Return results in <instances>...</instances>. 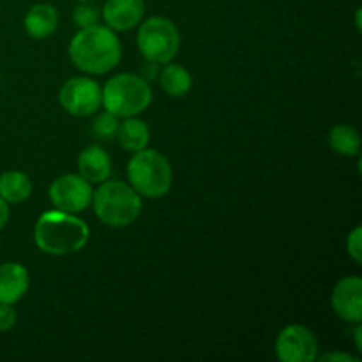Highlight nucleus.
Masks as SVG:
<instances>
[{
    "instance_id": "obj_1",
    "label": "nucleus",
    "mask_w": 362,
    "mask_h": 362,
    "mask_svg": "<svg viewBox=\"0 0 362 362\" xmlns=\"http://www.w3.org/2000/svg\"><path fill=\"white\" fill-rule=\"evenodd\" d=\"M71 62L88 74H105L119 66L122 46L115 32L105 25L81 28L69 45Z\"/></svg>"
},
{
    "instance_id": "obj_2",
    "label": "nucleus",
    "mask_w": 362,
    "mask_h": 362,
    "mask_svg": "<svg viewBox=\"0 0 362 362\" xmlns=\"http://www.w3.org/2000/svg\"><path fill=\"white\" fill-rule=\"evenodd\" d=\"M88 235L90 230L83 219L59 209L45 212L34 228V240L39 250L55 257L83 250L88 243Z\"/></svg>"
},
{
    "instance_id": "obj_3",
    "label": "nucleus",
    "mask_w": 362,
    "mask_h": 362,
    "mask_svg": "<svg viewBox=\"0 0 362 362\" xmlns=\"http://www.w3.org/2000/svg\"><path fill=\"white\" fill-rule=\"evenodd\" d=\"M94 212L99 221L112 228L129 226L140 218L141 198L129 184L105 180L92 197Z\"/></svg>"
},
{
    "instance_id": "obj_4",
    "label": "nucleus",
    "mask_w": 362,
    "mask_h": 362,
    "mask_svg": "<svg viewBox=\"0 0 362 362\" xmlns=\"http://www.w3.org/2000/svg\"><path fill=\"white\" fill-rule=\"evenodd\" d=\"M127 179L129 186L140 197L161 198L172 187V166L161 152L144 148L133 152V158L127 165Z\"/></svg>"
},
{
    "instance_id": "obj_5",
    "label": "nucleus",
    "mask_w": 362,
    "mask_h": 362,
    "mask_svg": "<svg viewBox=\"0 0 362 362\" xmlns=\"http://www.w3.org/2000/svg\"><path fill=\"white\" fill-rule=\"evenodd\" d=\"M101 105L117 117H136L152 103V90L147 80L133 73L113 76L101 90Z\"/></svg>"
},
{
    "instance_id": "obj_6",
    "label": "nucleus",
    "mask_w": 362,
    "mask_h": 362,
    "mask_svg": "<svg viewBox=\"0 0 362 362\" xmlns=\"http://www.w3.org/2000/svg\"><path fill=\"white\" fill-rule=\"evenodd\" d=\"M138 49L147 62L168 64L180 48V34L175 23L165 16H152L138 28Z\"/></svg>"
},
{
    "instance_id": "obj_7",
    "label": "nucleus",
    "mask_w": 362,
    "mask_h": 362,
    "mask_svg": "<svg viewBox=\"0 0 362 362\" xmlns=\"http://www.w3.org/2000/svg\"><path fill=\"white\" fill-rule=\"evenodd\" d=\"M92 184L80 173H66L55 179V182L49 186V200L59 211L76 214L90 207Z\"/></svg>"
},
{
    "instance_id": "obj_8",
    "label": "nucleus",
    "mask_w": 362,
    "mask_h": 362,
    "mask_svg": "<svg viewBox=\"0 0 362 362\" xmlns=\"http://www.w3.org/2000/svg\"><path fill=\"white\" fill-rule=\"evenodd\" d=\"M101 87L87 76L67 80L59 92V101L67 113L74 117H88L101 106Z\"/></svg>"
},
{
    "instance_id": "obj_9",
    "label": "nucleus",
    "mask_w": 362,
    "mask_h": 362,
    "mask_svg": "<svg viewBox=\"0 0 362 362\" xmlns=\"http://www.w3.org/2000/svg\"><path fill=\"white\" fill-rule=\"evenodd\" d=\"M276 356L281 362H313L318 357V341L304 325H288L279 332Z\"/></svg>"
},
{
    "instance_id": "obj_10",
    "label": "nucleus",
    "mask_w": 362,
    "mask_h": 362,
    "mask_svg": "<svg viewBox=\"0 0 362 362\" xmlns=\"http://www.w3.org/2000/svg\"><path fill=\"white\" fill-rule=\"evenodd\" d=\"M332 310L341 320L349 324L362 322V279L359 276H349L338 281L331 296Z\"/></svg>"
},
{
    "instance_id": "obj_11",
    "label": "nucleus",
    "mask_w": 362,
    "mask_h": 362,
    "mask_svg": "<svg viewBox=\"0 0 362 362\" xmlns=\"http://www.w3.org/2000/svg\"><path fill=\"white\" fill-rule=\"evenodd\" d=\"M144 14V0H106L101 16L113 32H126L136 27Z\"/></svg>"
},
{
    "instance_id": "obj_12",
    "label": "nucleus",
    "mask_w": 362,
    "mask_h": 362,
    "mask_svg": "<svg viewBox=\"0 0 362 362\" xmlns=\"http://www.w3.org/2000/svg\"><path fill=\"white\" fill-rule=\"evenodd\" d=\"M28 271L21 264L0 265V304H14L27 293Z\"/></svg>"
},
{
    "instance_id": "obj_13",
    "label": "nucleus",
    "mask_w": 362,
    "mask_h": 362,
    "mask_svg": "<svg viewBox=\"0 0 362 362\" xmlns=\"http://www.w3.org/2000/svg\"><path fill=\"white\" fill-rule=\"evenodd\" d=\"M78 170H80V175L85 177L90 184H101L112 173V159L101 147L88 145L78 156Z\"/></svg>"
},
{
    "instance_id": "obj_14",
    "label": "nucleus",
    "mask_w": 362,
    "mask_h": 362,
    "mask_svg": "<svg viewBox=\"0 0 362 362\" xmlns=\"http://www.w3.org/2000/svg\"><path fill=\"white\" fill-rule=\"evenodd\" d=\"M25 30L30 37L45 39L57 30L59 25V13L49 4H35L28 9L25 16Z\"/></svg>"
},
{
    "instance_id": "obj_15",
    "label": "nucleus",
    "mask_w": 362,
    "mask_h": 362,
    "mask_svg": "<svg viewBox=\"0 0 362 362\" xmlns=\"http://www.w3.org/2000/svg\"><path fill=\"white\" fill-rule=\"evenodd\" d=\"M120 145L129 152H138L147 148L148 140H151V129L147 124L136 117H126L117 131Z\"/></svg>"
},
{
    "instance_id": "obj_16",
    "label": "nucleus",
    "mask_w": 362,
    "mask_h": 362,
    "mask_svg": "<svg viewBox=\"0 0 362 362\" xmlns=\"http://www.w3.org/2000/svg\"><path fill=\"white\" fill-rule=\"evenodd\" d=\"M32 193V182L27 173L23 172H6L0 175V197L7 204H21Z\"/></svg>"
},
{
    "instance_id": "obj_17",
    "label": "nucleus",
    "mask_w": 362,
    "mask_h": 362,
    "mask_svg": "<svg viewBox=\"0 0 362 362\" xmlns=\"http://www.w3.org/2000/svg\"><path fill=\"white\" fill-rule=\"evenodd\" d=\"M159 85L170 98H182L189 92L193 78L186 67L168 62L159 74Z\"/></svg>"
},
{
    "instance_id": "obj_18",
    "label": "nucleus",
    "mask_w": 362,
    "mask_h": 362,
    "mask_svg": "<svg viewBox=\"0 0 362 362\" xmlns=\"http://www.w3.org/2000/svg\"><path fill=\"white\" fill-rule=\"evenodd\" d=\"M329 145L332 151L345 158H354L359 156L361 151V136L359 131L346 124H339L329 131Z\"/></svg>"
},
{
    "instance_id": "obj_19",
    "label": "nucleus",
    "mask_w": 362,
    "mask_h": 362,
    "mask_svg": "<svg viewBox=\"0 0 362 362\" xmlns=\"http://www.w3.org/2000/svg\"><path fill=\"white\" fill-rule=\"evenodd\" d=\"M119 117L113 115V113L105 112L101 115L95 117L94 124H92V131L98 134V138L101 140H112L117 136V131H119Z\"/></svg>"
},
{
    "instance_id": "obj_20",
    "label": "nucleus",
    "mask_w": 362,
    "mask_h": 362,
    "mask_svg": "<svg viewBox=\"0 0 362 362\" xmlns=\"http://www.w3.org/2000/svg\"><path fill=\"white\" fill-rule=\"evenodd\" d=\"M99 18H101V13H99L98 7L88 6V4H85V2L73 11L74 23L81 28L92 27V25L98 23Z\"/></svg>"
},
{
    "instance_id": "obj_21",
    "label": "nucleus",
    "mask_w": 362,
    "mask_h": 362,
    "mask_svg": "<svg viewBox=\"0 0 362 362\" xmlns=\"http://www.w3.org/2000/svg\"><path fill=\"white\" fill-rule=\"evenodd\" d=\"M346 251H349V255L354 258L356 264H361L362 262V228L361 226H356V228L349 233V239H346Z\"/></svg>"
},
{
    "instance_id": "obj_22",
    "label": "nucleus",
    "mask_w": 362,
    "mask_h": 362,
    "mask_svg": "<svg viewBox=\"0 0 362 362\" xmlns=\"http://www.w3.org/2000/svg\"><path fill=\"white\" fill-rule=\"evenodd\" d=\"M16 324V311L13 304H0V332L11 331Z\"/></svg>"
},
{
    "instance_id": "obj_23",
    "label": "nucleus",
    "mask_w": 362,
    "mask_h": 362,
    "mask_svg": "<svg viewBox=\"0 0 362 362\" xmlns=\"http://www.w3.org/2000/svg\"><path fill=\"white\" fill-rule=\"evenodd\" d=\"M322 361H343V362H359V357H354V356H349V354H325V356L320 357Z\"/></svg>"
},
{
    "instance_id": "obj_24",
    "label": "nucleus",
    "mask_w": 362,
    "mask_h": 362,
    "mask_svg": "<svg viewBox=\"0 0 362 362\" xmlns=\"http://www.w3.org/2000/svg\"><path fill=\"white\" fill-rule=\"evenodd\" d=\"M7 221H9V205L0 197V230L7 225Z\"/></svg>"
},
{
    "instance_id": "obj_25",
    "label": "nucleus",
    "mask_w": 362,
    "mask_h": 362,
    "mask_svg": "<svg viewBox=\"0 0 362 362\" xmlns=\"http://www.w3.org/2000/svg\"><path fill=\"white\" fill-rule=\"evenodd\" d=\"M156 74H158V64L154 62H148L147 67H144V71H141V78L144 80H154Z\"/></svg>"
},
{
    "instance_id": "obj_26",
    "label": "nucleus",
    "mask_w": 362,
    "mask_h": 362,
    "mask_svg": "<svg viewBox=\"0 0 362 362\" xmlns=\"http://www.w3.org/2000/svg\"><path fill=\"white\" fill-rule=\"evenodd\" d=\"M361 334H362V327H361V324H357V329H356V345H357V349H359V350H361V346H362Z\"/></svg>"
},
{
    "instance_id": "obj_27",
    "label": "nucleus",
    "mask_w": 362,
    "mask_h": 362,
    "mask_svg": "<svg viewBox=\"0 0 362 362\" xmlns=\"http://www.w3.org/2000/svg\"><path fill=\"white\" fill-rule=\"evenodd\" d=\"M357 28L361 30V11H357Z\"/></svg>"
},
{
    "instance_id": "obj_28",
    "label": "nucleus",
    "mask_w": 362,
    "mask_h": 362,
    "mask_svg": "<svg viewBox=\"0 0 362 362\" xmlns=\"http://www.w3.org/2000/svg\"><path fill=\"white\" fill-rule=\"evenodd\" d=\"M78 2H88V0H78Z\"/></svg>"
}]
</instances>
